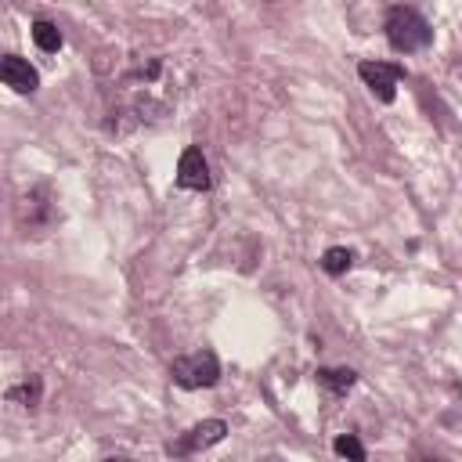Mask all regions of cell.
I'll list each match as a JSON object with an SVG mask.
<instances>
[{"label": "cell", "instance_id": "4fadbf2b", "mask_svg": "<svg viewBox=\"0 0 462 462\" xmlns=\"http://www.w3.org/2000/svg\"><path fill=\"white\" fill-rule=\"evenodd\" d=\"M105 462H134V458H126V455H112V458H105Z\"/></svg>", "mask_w": 462, "mask_h": 462}, {"label": "cell", "instance_id": "7a4b0ae2", "mask_svg": "<svg viewBox=\"0 0 462 462\" xmlns=\"http://www.w3.org/2000/svg\"><path fill=\"white\" fill-rule=\"evenodd\" d=\"M383 29H386L390 47H393V51H401V54H415V51L430 47V40H433L430 22H426L415 7H404V4H397V7H390V11H386Z\"/></svg>", "mask_w": 462, "mask_h": 462}, {"label": "cell", "instance_id": "3957f363", "mask_svg": "<svg viewBox=\"0 0 462 462\" xmlns=\"http://www.w3.org/2000/svg\"><path fill=\"white\" fill-rule=\"evenodd\" d=\"M170 379L184 390H202V386H213L220 379V361L213 350H195V354H184L170 365Z\"/></svg>", "mask_w": 462, "mask_h": 462}, {"label": "cell", "instance_id": "9c48e42d", "mask_svg": "<svg viewBox=\"0 0 462 462\" xmlns=\"http://www.w3.org/2000/svg\"><path fill=\"white\" fill-rule=\"evenodd\" d=\"M32 43H36L40 51L54 54V51H61V29H58L54 22H47V18H36V22H32Z\"/></svg>", "mask_w": 462, "mask_h": 462}, {"label": "cell", "instance_id": "8992f818", "mask_svg": "<svg viewBox=\"0 0 462 462\" xmlns=\"http://www.w3.org/2000/svg\"><path fill=\"white\" fill-rule=\"evenodd\" d=\"M177 184L188 188V191H206V188H209V162H206V155H202L199 144H191V148L180 152Z\"/></svg>", "mask_w": 462, "mask_h": 462}, {"label": "cell", "instance_id": "52a82bcc", "mask_svg": "<svg viewBox=\"0 0 462 462\" xmlns=\"http://www.w3.org/2000/svg\"><path fill=\"white\" fill-rule=\"evenodd\" d=\"M0 79H4L14 94H32V90L40 87V72H36L25 58H18V54H4V58H0Z\"/></svg>", "mask_w": 462, "mask_h": 462}, {"label": "cell", "instance_id": "5b68a950", "mask_svg": "<svg viewBox=\"0 0 462 462\" xmlns=\"http://www.w3.org/2000/svg\"><path fill=\"white\" fill-rule=\"evenodd\" d=\"M357 76L365 79V87L379 97V101H393L397 97V79H401V65H390V61H361L357 65Z\"/></svg>", "mask_w": 462, "mask_h": 462}, {"label": "cell", "instance_id": "ba28073f", "mask_svg": "<svg viewBox=\"0 0 462 462\" xmlns=\"http://www.w3.org/2000/svg\"><path fill=\"white\" fill-rule=\"evenodd\" d=\"M318 383H321L328 393H346V390L357 383V372H354V368H318Z\"/></svg>", "mask_w": 462, "mask_h": 462}, {"label": "cell", "instance_id": "5bb4252c", "mask_svg": "<svg viewBox=\"0 0 462 462\" xmlns=\"http://www.w3.org/2000/svg\"><path fill=\"white\" fill-rule=\"evenodd\" d=\"M433 462H437V458H433Z\"/></svg>", "mask_w": 462, "mask_h": 462}, {"label": "cell", "instance_id": "8fae6325", "mask_svg": "<svg viewBox=\"0 0 462 462\" xmlns=\"http://www.w3.org/2000/svg\"><path fill=\"white\" fill-rule=\"evenodd\" d=\"M332 448H336V455H343V458H350V462H365V444H361L354 433H339Z\"/></svg>", "mask_w": 462, "mask_h": 462}, {"label": "cell", "instance_id": "6da1fadb", "mask_svg": "<svg viewBox=\"0 0 462 462\" xmlns=\"http://www.w3.org/2000/svg\"><path fill=\"white\" fill-rule=\"evenodd\" d=\"M180 90V61L170 54H134L123 72L112 79V130L141 126L162 119L177 105Z\"/></svg>", "mask_w": 462, "mask_h": 462}, {"label": "cell", "instance_id": "7c38bea8", "mask_svg": "<svg viewBox=\"0 0 462 462\" xmlns=\"http://www.w3.org/2000/svg\"><path fill=\"white\" fill-rule=\"evenodd\" d=\"M7 401H25L29 408L40 401V379L36 375H29V383L25 386H14V390H7Z\"/></svg>", "mask_w": 462, "mask_h": 462}, {"label": "cell", "instance_id": "30bf717a", "mask_svg": "<svg viewBox=\"0 0 462 462\" xmlns=\"http://www.w3.org/2000/svg\"><path fill=\"white\" fill-rule=\"evenodd\" d=\"M350 263H354V253H350L346 245H332V249H325V256H321V267H325V274H332V278L346 274Z\"/></svg>", "mask_w": 462, "mask_h": 462}, {"label": "cell", "instance_id": "277c9868", "mask_svg": "<svg viewBox=\"0 0 462 462\" xmlns=\"http://www.w3.org/2000/svg\"><path fill=\"white\" fill-rule=\"evenodd\" d=\"M224 437H227V422H224V419H202V422H195L191 430H184L177 440H170L166 451L177 455V458H184V455H195V451H202V448L220 444Z\"/></svg>", "mask_w": 462, "mask_h": 462}]
</instances>
